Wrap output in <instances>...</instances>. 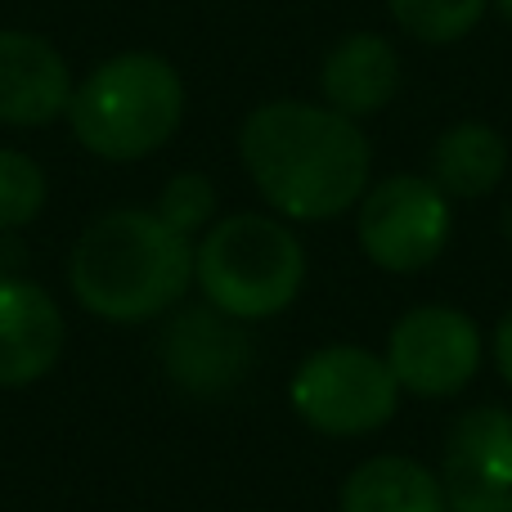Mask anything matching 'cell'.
Listing matches in <instances>:
<instances>
[{
    "mask_svg": "<svg viewBox=\"0 0 512 512\" xmlns=\"http://www.w3.org/2000/svg\"><path fill=\"white\" fill-rule=\"evenodd\" d=\"M495 364H499V373H504V382L512 387V310L495 328Z\"/></svg>",
    "mask_w": 512,
    "mask_h": 512,
    "instance_id": "cell-18",
    "label": "cell"
},
{
    "mask_svg": "<svg viewBox=\"0 0 512 512\" xmlns=\"http://www.w3.org/2000/svg\"><path fill=\"white\" fill-rule=\"evenodd\" d=\"M490 5H499V14H504L508 23H512V0H490Z\"/></svg>",
    "mask_w": 512,
    "mask_h": 512,
    "instance_id": "cell-19",
    "label": "cell"
},
{
    "mask_svg": "<svg viewBox=\"0 0 512 512\" xmlns=\"http://www.w3.org/2000/svg\"><path fill=\"white\" fill-rule=\"evenodd\" d=\"M153 212H158L176 234L194 239V234L207 230L216 216V185L207 176H198V171H180V176H171L167 185H162Z\"/></svg>",
    "mask_w": 512,
    "mask_h": 512,
    "instance_id": "cell-17",
    "label": "cell"
},
{
    "mask_svg": "<svg viewBox=\"0 0 512 512\" xmlns=\"http://www.w3.org/2000/svg\"><path fill=\"white\" fill-rule=\"evenodd\" d=\"M239 158L261 198L288 221H328L369 189L373 153L360 122L328 104L270 99L239 131Z\"/></svg>",
    "mask_w": 512,
    "mask_h": 512,
    "instance_id": "cell-1",
    "label": "cell"
},
{
    "mask_svg": "<svg viewBox=\"0 0 512 512\" xmlns=\"http://www.w3.org/2000/svg\"><path fill=\"white\" fill-rule=\"evenodd\" d=\"M158 355L167 378L176 387H185L189 396H225L252 369L248 333L239 328V319H230L216 306L176 310V319L162 333Z\"/></svg>",
    "mask_w": 512,
    "mask_h": 512,
    "instance_id": "cell-9",
    "label": "cell"
},
{
    "mask_svg": "<svg viewBox=\"0 0 512 512\" xmlns=\"http://www.w3.org/2000/svg\"><path fill=\"white\" fill-rule=\"evenodd\" d=\"M45 198H50L45 171L27 153L0 149V234H14L23 225H32L41 216Z\"/></svg>",
    "mask_w": 512,
    "mask_h": 512,
    "instance_id": "cell-16",
    "label": "cell"
},
{
    "mask_svg": "<svg viewBox=\"0 0 512 512\" xmlns=\"http://www.w3.org/2000/svg\"><path fill=\"white\" fill-rule=\"evenodd\" d=\"M387 364L400 391L454 396L481 369V328L454 306H418L391 328Z\"/></svg>",
    "mask_w": 512,
    "mask_h": 512,
    "instance_id": "cell-7",
    "label": "cell"
},
{
    "mask_svg": "<svg viewBox=\"0 0 512 512\" xmlns=\"http://www.w3.org/2000/svg\"><path fill=\"white\" fill-rule=\"evenodd\" d=\"M450 512H512V414L481 405L454 418L441 450Z\"/></svg>",
    "mask_w": 512,
    "mask_h": 512,
    "instance_id": "cell-8",
    "label": "cell"
},
{
    "mask_svg": "<svg viewBox=\"0 0 512 512\" xmlns=\"http://www.w3.org/2000/svg\"><path fill=\"white\" fill-rule=\"evenodd\" d=\"M72 72L45 36L0 27V122L50 126L68 113Z\"/></svg>",
    "mask_w": 512,
    "mask_h": 512,
    "instance_id": "cell-11",
    "label": "cell"
},
{
    "mask_svg": "<svg viewBox=\"0 0 512 512\" xmlns=\"http://www.w3.org/2000/svg\"><path fill=\"white\" fill-rule=\"evenodd\" d=\"M292 409L324 436H369L396 414L400 382L364 346H324L292 373Z\"/></svg>",
    "mask_w": 512,
    "mask_h": 512,
    "instance_id": "cell-5",
    "label": "cell"
},
{
    "mask_svg": "<svg viewBox=\"0 0 512 512\" xmlns=\"http://www.w3.org/2000/svg\"><path fill=\"white\" fill-rule=\"evenodd\" d=\"M194 279L207 306L230 319H270L297 301L306 283V248L274 216L239 212L203 230L194 248Z\"/></svg>",
    "mask_w": 512,
    "mask_h": 512,
    "instance_id": "cell-4",
    "label": "cell"
},
{
    "mask_svg": "<svg viewBox=\"0 0 512 512\" xmlns=\"http://www.w3.org/2000/svg\"><path fill=\"white\" fill-rule=\"evenodd\" d=\"M508 171V144L495 126L486 122H459L436 140L432 149V180L445 198H481L504 180Z\"/></svg>",
    "mask_w": 512,
    "mask_h": 512,
    "instance_id": "cell-14",
    "label": "cell"
},
{
    "mask_svg": "<svg viewBox=\"0 0 512 512\" xmlns=\"http://www.w3.org/2000/svg\"><path fill=\"white\" fill-rule=\"evenodd\" d=\"M194 283V239L158 212L117 207L81 230L68 256V288L81 310L108 324L167 315Z\"/></svg>",
    "mask_w": 512,
    "mask_h": 512,
    "instance_id": "cell-2",
    "label": "cell"
},
{
    "mask_svg": "<svg viewBox=\"0 0 512 512\" xmlns=\"http://www.w3.org/2000/svg\"><path fill=\"white\" fill-rule=\"evenodd\" d=\"M185 117V81L162 54L126 50L72 86L68 126L86 153L104 162H140L158 153Z\"/></svg>",
    "mask_w": 512,
    "mask_h": 512,
    "instance_id": "cell-3",
    "label": "cell"
},
{
    "mask_svg": "<svg viewBox=\"0 0 512 512\" xmlns=\"http://www.w3.org/2000/svg\"><path fill=\"white\" fill-rule=\"evenodd\" d=\"M319 90H324V104L333 113L351 117V122L382 113L400 90L396 45L378 32H351L346 41H337L328 50L324 72H319Z\"/></svg>",
    "mask_w": 512,
    "mask_h": 512,
    "instance_id": "cell-12",
    "label": "cell"
},
{
    "mask_svg": "<svg viewBox=\"0 0 512 512\" xmlns=\"http://www.w3.org/2000/svg\"><path fill=\"white\" fill-rule=\"evenodd\" d=\"M342 512H450V504L436 472L400 454H378L342 481Z\"/></svg>",
    "mask_w": 512,
    "mask_h": 512,
    "instance_id": "cell-13",
    "label": "cell"
},
{
    "mask_svg": "<svg viewBox=\"0 0 512 512\" xmlns=\"http://www.w3.org/2000/svg\"><path fill=\"white\" fill-rule=\"evenodd\" d=\"M68 346L59 301L23 274H0V387L18 391L54 373Z\"/></svg>",
    "mask_w": 512,
    "mask_h": 512,
    "instance_id": "cell-10",
    "label": "cell"
},
{
    "mask_svg": "<svg viewBox=\"0 0 512 512\" xmlns=\"http://www.w3.org/2000/svg\"><path fill=\"white\" fill-rule=\"evenodd\" d=\"M387 5H391V18L414 41L450 45V41H463L481 23L490 0H387Z\"/></svg>",
    "mask_w": 512,
    "mask_h": 512,
    "instance_id": "cell-15",
    "label": "cell"
},
{
    "mask_svg": "<svg viewBox=\"0 0 512 512\" xmlns=\"http://www.w3.org/2000/svg\"><path fill=\"white\" fill-rule=\"evenodd\" d=\"M450 198L427 176H387L360 198V248L391 274L427 270L450 243Z\"/></svg>",
    "mask_w": 512,
    "mask_h": 512,
    "instance_id": "cell-6",
    "label": "cell"
}]
</instances>
